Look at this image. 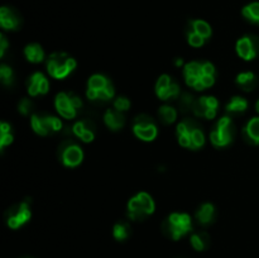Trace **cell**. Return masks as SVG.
Here are the masks:
<instances>
[{"label": "cell", "instance_id": "cell-32", "mask_svg": "<svg viewBox=\"0 0 259 258\" xmlns=\"http://www.w3.org/2000/svg\"><path fill=\"white\" fill-rule=\"evenodd\" d=\"M187 42H189V45L191 46V47L200 48L205 45L206 39H204L201 35L196 34V33L191 32V30H187Z\"/></svg>", "mask_w": 259, "mask_h": 258}, {"label": "cell", "instance_id": "cell-17", "mask_svg": "<svg viewBox=\"0 0 259 258\" xmlns=\"http://www.w3.org/2000/svg\"><path fill=\"white\" fill-rule=\"evenodd\" d=\"M95 126L91 121L89 120H78L73 124L72 133L77 137L78 139L83 142V143H90L95 139Z\"/></svg>", "mask_w": 259, "mask_h": 258}, {"label": "cell", "instance_id": "cell-33", "mask_svg": "<svg viewBox=\"0 0 259 258\" xmlns=\"http://www.w3.org/2000/svg\"><path fill=\"white\" fill-rule=\"evenodd\" d=\"M0 78H2L4 85H10V83L13 82L14 75H13V71L9 66L7 65L0 66Z\"/></svg>", "mask_w": 259, "mask_h": 258}, {"label": "cell", "instance_id": "cell-23", "mask_svg": "<svg viewBox=\"0 0 259 258\" xmlns=\"http://www.w3.org/2000/svg\"><path fill=\"white\" fill-rule=\"evenodd\" d=\"M24 56L30 63H39L45 60V51L38 43H30L24 48Z\"/></svg>", "mask_w": 259, "mask_h": 258}, {"label": "cell", "instance_id": "cell-26", "mask_svg": "<svg viewBox=\"0 0 259 258\" xmlns=\"http://www.w3.org/2000/svg\"><path fill=\"white\" fill-rule=\"evenodd\" d=\"M248 109V101L242 96H234L230 99L229 103L227 104V111L233 115H238V114L244 113Z\"/></svg>", "mask_w": 259, "mask_h": 258}, {"label": "cell", "instance_id": "cell-27", "mask_svg": "<svg viewBox=\"0 0 259 258\" xmlns=\"http://www.w3.org/2000/svg\"><path fill=\"white\" fill-rule=\"evenodd\" d=\"M242 14L248 22L259 25V2H253L245 5L242 9Z\"/></svg>", "mask_w": 259, "mask_h": 258}, {"label": "cell", "instance_id": "cell-15", "mask_svg": "<svg viewBox=\"0 0 259 258\" xmlns=\"http://www.w3.org/2000/svg\"><path fill=\"white\" fill-rule=\"evenodd\" d=\"M156 94L161 100L167 101L179 98L181 95V91H180V86L168 75H162L156 82Z\"/></svg>", "mask_w": 259, "mask_h": 258}, {"label": "cell", "instance_id": "cell-30", "mask_svg": "<svg viewBox=\"0 0 259 258\" xmlns=\"http://www.w3.org/2000/svg\"><path fill=\"white\" fill-rule=\"evenodd\" d=\"M13 142V134H12V126L10 124L3 121L0 124V149H4L5 147L9 146Z\"/></svg>", "mask_w": 259, "mask_h": 258}, {"label": "cell", "instance_id": "cell-29", "mask_svg": "<svg viewBox=\"0 0 259 258\" xmlns=\"http://www.w3.org/2000/svg\"><path fill=\"white\" fill-rule=\"evenodd\" d=\"M132 229L129 227L128 223H124V222H119L114 225L113 228V235L116 240L121 242V240H125L128 239L129 235H131Z\"/></svg>", "mask_w": 259, "mask_h": 258}, {"label": "cell", "instance_id": "cell-25", "mask_svg": "<svg viewBox=\"0 0 259 258\" xmlns=\"http://www.w3.org/2000/svg\"><path fill=\"white\" fill-rule=\"evenodd\" d=\"M257 76L253 72H242L237 76V83L242 90L252 91L257 86Z\"/></svg>", "mask_w": 259, "mask_h": 258}, {"label": "cell", "instance_id": "cell-20", "mask_svg": "<svg viewBox=\"0 0 259 258\" xmlns=\"http://www.w3.org/2000/svg\"><path fill=\"white\" fill-rule=\"evenodd\" d=\"M243 137H244L245 142L249 144H259V116H254L250 119L247 124H245L244 129H243Z\"/></svg>", "mask_w": 259, "mask_h": 258}, {"label": "cell", "instance_id": "cell-1", "mask_svg": "<svg viewBox=\"0 0 259 258\" xmlns=\"http://www.w3.org/2000/svg\"><path fill=\"white\" fill-rule=\"evenodd\" d=\"M184 76L190 88L205 90L215 83V66L209 61H192L185 65Z\"/></svg>", "mask_w": 259, "mask_h": 258}, {"label": "cell", "instance_id": "cell-19", "mask_svg": "<svg viewBox=\"0 0 259 258\" xmlns=\"http://www.w3.org/2000/svg\"><path fill=\"white\" fill-rule=\"evenodd\" d=\"M104 121L109 129L119 131L125 124V118H124V113L121 111H118L116 109H108L104 114Z\"/></svg>", "mask_w": 259, "mask_h": 258}, {"label": "cell", "instance_id": "cell-21", "mask_svg": "<svg viewBox=\"0 0 259 258\" xmlns=\"http://www.w3.org/2000/svg\"><path fill=\"white\" fill-rule=\"evenodd\" d=\"M196 219L201 225H210L215 219V206L211 202H205L197 209Z\"/></svg>", "mask_w": 259, "mask_h": 258}, {"label": "cell", "instance_id": "cell-28", "mask_svg": "<svg viewBox=\"0 0 259 258\" xmlns=\"http://www.w3.org/2000/svg\"><path fill=\"white\" fill-rule=\"evenodd\" d=\"M158 116H159V120H161L164 125H169V124H172L176 121L177 111L174 106L163 105L159 108Z\"/></svg>", "mask_w": 259, "mask_h": 258}, {"label": "cell", "instance_id": "cell-3", "mask_svg": "<svg viewBox=\"0 0 259 258\" xmlns=\"http://www.w3.org/2000/svg\"><path fill=\"white\" fill-rule=\"evenodd\" d=\"M164 235L172 240H179L192 230L191 217L186 212H174L162 224Z\"/></svg>", "mask_w": 259, "mask_h": 258}, {"label": "cell", "instance_id": "cell-4", "mask_svg": "<svg viewBox=\"0 0 259 258\" xmlns=\"http://www.w3.org/2000/svg\"><path fill=\"white\" fill-rule=\"evenodd\" d=\"M114 86L106 76L101 73H95L88 81L86 96L89 100L98 101V103H106L114 98Z\"/></svg>", "mask_w": 259, "mask_h": 258}, {"label": "cell", "instance_id": "cell-2", "mask_svg": "<svg viewBox=\"0 0 259 258\" xmlns=\"http://www.w3.org/2000/svg\"><path fill=\"white\" fill-rule=\"evenodd\" d=\"M177 141L187 149H200L205 144V134L199 124L192 119H185L177 125Z\"/></svg>", "mask_w": 259, "mask_h": 258}, {"label": "cell", "instance_id": "cell-18", "mask_svg": "<svg viewBox=\"0 0 259 258\" xmlns=\"http://www.w3.org/2000/svg\"><path fill=\"white\" fill-rule=\"evenodd\" d=\"M0 25L5 30H17L20 25V17L8 7L0 8Z\"/></svg>", "mask_w": 259, "mask_h": 258}, {"label": "cell", "instance_id": "cell-24", "mask_svg": "<svg viewBox=\"0 0 259 258\" xmlns=\"http://www.w3.org/2000/svg\"><path fill=\"white\" fill-rule=\"evenodd\" d=\"M190 243H191L192 248L197 252H202V250L207 249L210 245V235L206 232H197L194 233L190 238Z\"/></svg>", "mask_w": 259, "mask_h": 258}, {"label": "cell", "instance_id": "cell-13", "mask_svg": "<svg viewBox=\"0 0 259 258\" xmlns=\"http://www.w3.org/2000/svg\"><path fill=\"white\" fill-rule=\"evenodd\" d=\"M219 109V101L215 96H201L196 99L194 104L192 113L197 118L214 119Z\"/></svg>", "mask_w": 259, "mask_h": 258}, {"label": "cell", "instance_id": "cell-34", "mask_svg": "<svg viewBox=\"0 0 259 258\" xmlns=\"http://www.w3.org/2000/svg\"><path fill=\"white\" fill-rule=\"evenodd\" d=\"M114 109H116L118 111H121V113H125V111L129 110L131 108V101H129L128 98L125 96H119L114 100Z\"/></svg>", "mask_w": 259, "mask_h": 258}, {"label": "cell", "instance_id": "cell-22", "mask_svg": "<svg viewBox=\"0 0 259 258\" xmlns=\"http://www.w3.org/2000/svg\"><path fill=\"white\" fill-rule=\"evenodd\" d=\"M187 30H191V32L196 33V34L201 35L204 39H209L212 34V29L210 27V24L207 22L202 19H194L189 23V29Z\"/></svg>", "mask_w": 259, "mask_h": 258}, {"label": "cell", "instance_id": "cell-5", "mask_svg": "<svg viewBox=\"0 0 259 258\" xmlns=\"http://www.w3.org/2000/svg\"><path fill=\"white\" fill-rule=\"evenodd\" d=\"M75 58L65 52H55L48 57L47 71L51 77L63 80L76 68Z\"/></svg>", "mask_w": 259, "mask_h": 258}, {"label": "cell", "instance_id": "cell-38", "mask_svg": "<svg viewBox=\"0 0 259 258\" xmlns=\"http://www.w3.org/2000/svg\"><path fill=\"white\" fill-rule=\"evenodd\" d=\"M255 110H257V113L259 114V99H258L257 103H255Z\"/></svg>", "mask_w": 259, "mask_h": 258}, {"label": "cell", "instance_id": "cell-37", "mask_svg": "<svg viewBox=\"0 0 259 258\" xmlns=\"http://www.w3.org/2000/svg\"><path fill=\"white\" fill-rule=\"evenodd\" d=\"M175 63H176L177 67H181V66L184 65V61H182V58H177L176 62H175Z\"/></svg>", "mask_w": 259, "mask_h": 258}, {"label": "cell", "instance_id": "cell-31", "mask_svg": "<svg viewBox=\"0 0 259 258\" xmlns=\"http://www.w3.org/2000/svg\"><path fill=\"white\" fill-rule=\"evenodd\" d=\"M180 101H179V106H180V110L182 113H187V111H192L194 109V104H195V99L192 98L190 94L184 93L179 96Z\"/></svg>", "mask_w": 259, "mask_h": 258}, {"label": "cell", "instance_id": "cell-36", "mask_svg": "<svg viewBox=\"0 0 259 258\" xmlns=\"http://www.w3.org/2000/svg\"><path fill=\"white\" fill-rule=\"evenodd\" d=\"M8 48V39L5 38L4 34L0 35V56H4L5 55V51Z\"/></svg>", "mask_w": 259, "mask_h": 258}, {"label": "cell", "instance_id": "cell-8", "mask_svg": "<svg viewBox=\"0 0 259 258\" xmlns=\"http://www.w3.org/2000/svg\"><path fill=\"white\" fill-rule=\"evenodd\" d=\"M234 138V124L230 116H223L210 133V141L215 147L229 146Z\"/></svg>", "mask_w": 259, "mask_h": 258}, {"label": "cell", "instance_id": "cell-6", "mask_svg": "<svg viewBox=\"0 0 259 258\" xmlns=\"http://www.w3.org/2000/svg\"><path fill=\"white\" fill-rule=\"evenodd\" d=\"M126 209H128V217L132 220H143L153 214L156 205L153 197L148 192L142 191L129 200Z\"/></svg>", "mask_w": 259, "mask_h": 258}, {"label": "cell", "instance_id": "cell-35", "mask_svg": "<svg viewBox=\"0 0 259 258\" xmlns=\"http://www.w3.org/2000/svg\"><path fill=\"white\" fill-rule=\"evenodd\" d=\"M18 110L22 115H29L33 110V103L27 98H23L18 104Z\"/></svg>", "mask_w": 259, "mask_h": 258}, {"label": "cell", "instance_id": "cell-10", "mask_svg": "<svg viewBox=\"0 0 259 258\" xmlns=\"http://www.w3.org/2000/svg\"><path fill=\"white\" fill-rule=\"evenodd\" d=\"M32 218V211H30L29 201L24 200V201L19 202V204L14 205L10 207L7 212V225L10 229H19L20 227L28 223Z\"/></svg>", "mask_w": 259, "mask_h": 258}, {"label": "cell", "instance_id": "cell-14", "mask_svg": "<svg viewBox=\"0 0 259 258\" xmlns=\"http://www.w3.org/2000/svg\"><path fill=\"white\" fill-rule=\"evenodd\" d=\"M238 56L244 61H252L259 55V38L257 35H243L235 46Z\"/></svg>", "mask_w": 259, "mask_h": 258}, {"label": "cell", "instance_id": "cell-11", "mask_svg": "<svg viewBox=\"0 0 259 258\" xmlns=\"http://www.w3.org/2000/svg\"><path fill=\"white\" fill-rule=\"evenodd\" d=\"M133 133L138 139L143 142H152L156 139L158 134L156 123L152 120L151 116L146 114H141L134 119L133 124Z\"/></svg>", "mask_w": 259, "mask_h": 258}, {"label": "cell", "instance_id": "cell-7", "mask_svg": "<svg viewBox=\"0 0 259 258\" xmlns=\"http://www.w3.org/2000/svg\"><path fill=\"white\" fill-rule=\"evenodd\" d=\"M82 106L80 96L73 93H60L55 99V108L63 119H75L77 110Z\"/></svg>", "mask_w": 259, "mask_h": 258}, {"label": "cell", "instance_id": "cell-12", "mask_svg": "<svg viewBox=\"0 0 259 258\" xmlns=\"http://www.w3.org/2000/svg\"><path fill=\"white\" fill-rule=\"evenodd\" d=\"M60 159L66 167H77L82 162L83 152L75 142L65 141L60 147Z\"/></svg>", "mask_w": 259, "mask_h": 258}, {"label": "cell", "instance_id": "cell-9", "mask_svg": "<svg viewBox=\"0 0 259 258\" xmlns=\"http://www.w3.org/2000/svg\"><path fill=\"white\" fill-rule=\"evenodd\" d=\"M30 125H32L33 131L39 136L46 137L50 134L57 133L62 129L63 124L61 119L57 116L50 115V114H33L30 116Z\"/></svg>", "mask_w": 259, "mask_h": 258}, {"label": "cell", "instance_id": "cell-16", "mask_svg": "<svg viewBox=\"0 0 259 258\" xmlns=\"http://www.w3.org/2000/svg\"><path fill=\"white\" fill-rule=\"evenodd\" d=\"M50 90V82L42 72H34L27 82V91L30 96L45 95Z\"/></svg>", "mask_w": 259, "mask_h": 258}]
</instances>
